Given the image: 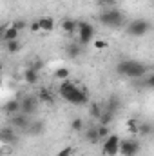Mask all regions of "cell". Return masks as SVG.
<instances>
[{
    "mask_svg": "<svg viewBox=\"0 0 154 156\" xmlns=\"http://www.w3.org/2000/svg\"><path fill=\"white\" fill-rule=\"evenodd\" d=\"M58 94H60L62 100H65L67 104H73V105H87L89 104V93L83 87H78L69 78L60 82Z\"/></svg>",
    "mask_w": 154,
    "mask_h": 156,
    "instance_id": "1",
    "label": "cell"
},
{
    "mask_svg": "<svg viewBox=\"0 0 154 156\" xmlns=\"http://www.w3.org/2000/svg\"><path fill=\"white\" fill-rule=\"evenodd\" d=\"M151 69V66H147L145 62H140V60H131V58H125V60H120L116 64V73L123 78H131V80H140L142 76H145Z\"/></svg>",
    "mask_w": 154,
    "mask_h": 156,
    "instance_id": "2",
    "label": "cell"
},
{
    "mask_svg": "<svg viewBox=\"0 0 154 156\" xmlns=\"http://www.w3.org/2000/svg\"><path fill=\"white\" fill-rule=\"evenodd\" d=\"M98 22H100L102 26H105V27L120 29V27H123V26L127 24V18H125V15H123L120 9H116V7H107V9H103V11L98 15Z\"/></svg>",
    "mask_w": 154,
    "mask_h": 156,
    "instance_id": "3",
    "label": "cell"
},
{
    "mask_svg": "<svg viewBox=\"0 0 154 156\" xmlns=\"http://www.w3.org/2000/svg\"><path fill=\"white\" fill-rule=\"evenodd\" d=\"M151 22L147 18H136V20H131L125 27V33L132 38H143L145 35H149L151 31Z\"/></svg>",
    "mask_w": 154,
    "mask_h": 156,
    "instance_id": "4",
    "label": "cell"
},
{
    "mask_svg": "<svg viewBox=\"0 0 154 156\" xmlns=\"http://www.w3.org/2000/svg\"><path fill=\"white\" fill-rule=\"evenodd\" d=\"M18 102H20V113H24V115H27L31 118L38 113L40 102L37 98V94H24V96L18 98Z\"/></svg>",
    "mask_w": 154,
    "mask_h": 156,
    "instance_id": "5",
    "label": "cell"
},
{
    "mask_svg": "<svg viewBox=\"0 0 154 156\" xmlns=\"http://www.w3.org/2000/svg\"><path fill=\"white\" fill-rule=\"evenodd\" d=\"M76 33H78V44L83 47V45H87L94 40V26L82 20V22L76 24Z\"/></svg>",
    "mask_w": 154,
    "mask_h": 156,
    "instance_id": "6",
    "label": "cell"
},
{
    "mask_svg": "<svg viewBox=\"0 0 154 156\" xmlns=\"http://www.w3.org/2000/svg\"><path fill=\"white\" fill-rule=\"evenodd\" d=\"M140 151H142V144H140L136 138L120 140V151H118V154H121V156H138Z\"/></svg>",
    "mask_w": 154,
    "mask_h": 156,
    "instance_id": "7",
    "label": "cell"
},
{
    "mask_svg": "<svg viewBox=\"0 0 154 156\" xmlns=\"http://www.w3.org/2000/svg\"><path fill=\"white\" fill-rule=\"evenodd\" d=\"M120 136L118 134H109L107 138H103V145H102V153L103 156H118L120 151Z\"/></svg>",
    "mask_w": 154,
    "mask_h": 156,
    "instance_id": "8",
    "label": "cell"
},
{
    "mask_svg": "<svg viewBox=\"0 0 154 156\" xmlns=\"http://www.w3.org/2000/svg\"><path fill=\"white\" fill-rule=\"evenodd\" d=\"M31 123V116L24 115V113H16V115H11L9 116V127H13L15 131H22L26 133L27 127Z\"/></svg>",
    "mask_w": 154,
    "mask_h": 156,
    "instance_id": "9",
    "label": "cell"
},
{
    "mask_svg": "<svg viewBox=\"0 0 154 156\" xmlns=\"http://www.w3.org/2000/svg\"><path fill=\"white\" fill-rule=\"evenodd\" d=\"M44 131H45V120H42V118H31V123H29L26 134H29V136H40V134H44Z\"/></svg>",
    "mask_w": 154,
    "mask_h": 156,
    "instance_id": "10",
    "label": "cell"
},
{
    "mask_svg": "<svg viewBox=\"0 0 154 156\" xmlns=\"http://www.w3.org/2000/svg\"><path fill=\"white\" fill-rule=\"evenodd\" d=\"M83 140H85L87 144H91V145H96V144L100 142L98 133H96V123H93V125H89V127L83 129Z\"/></svg>",
    "mask_w": 154,
    "mask_h": 156,
    "instance_id": "11",
    "label": "cell"
},
{
    "mask_svg": "<svg viewBox=\"0 0 154 156\" xmlns=\"http://www.w3.org/2000/svg\"><path fill=\"white\" fill-rule=\"evenodd\" d=\"M0 142H4V144H16L18 142V136H16L15 129L13 127L0 129Z\"/></svg>",
    "mask_w": 154,
    "mask_h": 156,
    "instance_id": "12",
    "label": "cell"
},
{
    "mask_svg": "<svg viewBox=\"0 0 154 156\" xmlns=\"http://www.w3.org/2000/svg\"><path fill=\"white\" fill-rule=\"evenodd\" d=\"M120 107H121V100H120L116 94H111V96L107 98V102L103 104V111H109V113H114V115Z\"/></svg>",
    "mask_w": 154,
    "mask_h": 156,
    "instance_id": "13",
    "label": "cell"
},
{
    "mask_svg": "<svg viewBox=\"0 0 154 156\" xmlns=\"http://www.w3.org/2000/svg\"><path fill=\"white\" fill-rule=\"evenodd\" d=\"M38 24H40V33H51L54 31V18L53 16H42L38 18Z\"/></svg>",
    "mask_w": 154,
    "mask_h": 156,
    "instance_id": "14",
    "label": "cell"
},
{
    "mask_svg": "<svg viewBox=\"0 0 154 156\" xmlns=\"http://www.w3.org/2000/svg\"><path fill=\"white\" fill-rule=\"evenodd\" d=\"M38 80H40V73L35 71L33 67H27V69L24 71V82H26L27 85H38Z\"/></svg>",
    "mask_w": 154,
    "mask_h": 156,
    "instance_id": "15",
    "label": "cell"
},
{
    "mask_svg": "<svg viewBox=\"0 0 154 156\" xmlns=\"http://www.w3.org/2000/svg\"><path fill=\"white\" fill-rule=\"evenodd\" d=\"M4 113H5L7 116L20 113V102H18V98H13V100L5 102V104H4Z\"/></svg>",
    "mask_w": 154,
    "mask_h": 156,
    "instance_id": "16",
    "label": "cell"
},
{
    "mask_svg": "<svg viewBox=\"0 0 154 156\" xmlns=\"http://www.w3.org/2000/svg\"><path fill=\"white\" fill-rule=\"evenodd\" d=\"M82 53H83V49H82V45H80L78 42H73V44H67V45H65V55H67L69 58H73V60L78 58Z\"/></svg>",
    "mask_w": 154,
    "mask_h": 156,
    "instance_id": "17",
    "label": "cell"
},
{
    "mask_svg": "<svg viewBox=\"0 0 154 156\" xmlns=\"http://www.w3.org/2000/svg\"><path fill=\"white\" fill-rule=\"evenodd\" d=\"M76 24L78 22L75 18H64L60 26H62V31H64L65 35H75V33H76Z\"/></svg>",
    "mask_w": 154,
    "mask_h": 156,
    "instance_id": "18",
    "label": "cell"
},
{
    "mask_svg": "<svg viewBox=\"0 0 154 156\" xmlns=\"http://www.w3.org/2000/svg\"><path fill=\"white\" fill-rule=\"evenodd\" d=\"M37 98H38V102H45V104H53L54 100H53V93L47 89V87H40L38 91H37Z\"/></svg>",
    "mask_w": 154,
    "mask_h": 156,
    "instance_id": "19",
    "label": "cell"
},
{
    "mask_svg": "<svg viewBox=\"0 0 154 156\" xmlns=\"http://www.w3.org/2000/svg\"><path fill=\"white\" fill-rule=\"evenodd\" d=\"M20 37V33L13 27V26H5V29H4V35H2V40L4 42H11V40H18Z\"/></svg>",
    "mask_w": 154,
    "mask_h": 156,
    "instance_id": "20",
    "label": "cell"
},
{
    "mask_svg": "<svg viewBox=\"0 0 154 156\" xmlns=\"http://www.w3.org/2000/svg\"><path fill=\"white\" fill-rule=\"evenodd\" d=\"M152 123L151 122H140L138 123V129H136V133L140 134V136H151L152 134Z\"/></svg>",
    "mask_w": 154,
    "mask_h": 156,
    "instance_id": "21",
    "label": "cell"
},
{
    "mask_svg": "<svg viewBox=\"0 0 154 156\" xmlns=\"http://www.w3.org/2000/svg\"><path fill=\"white\" fill-rule=\"evenodd\" d=\"M102 113H103V105H102V104H91V107H89V116L93 118V120L98 122V118L102 116Z\"/></svg>",
    "mask_w": 154,
    "mask_h": 156,
    "instance_id": "22",
    "label": "cell"
},
{
    "mask_svg": "<svg viewBox=\"0 0 154 156\" xmlns=\"http://www.w3.org/2000/svg\"><path fill=\"white\" fill-rule=\"evenodd\" d=\"M5 49H7V53L15 55L22 49V44H20V40H11V42H5Z\"/></svg>",
    "mask_w": 154,
    "mask_h": 156,
    "instance_id": "23",
    "label": "cell"
},
{
    "mask_svg": "<svg viewBox=\"0 0 154 156\" xmlns=\"http://www.w3.org/2000/svg\"><path fill=\"white\" fill-rule=\"evenodd\" d=\"M71 129H73L75 133H82V131L85 129V122H83L80 116L73 118V120H71Z\"/></svg>",
    "mask_w": 154,
    "mask_h": 156,
    "instance_id": "24",
    "label": "cell"
},
{
    "mask_svg": "<svg viewBox=\"0 0 154 156\" xmlns=\"http://www.w3.org/2000/svg\"><path fill=\"white\" fill-rule=\"evenodd\" d=\"M113 120H114V113L103 111V113H102V116L98 118V123H100V125H109V123H111Z\"/></svg>",
    "mask_w": 154,
    "mask_h": 156,
    "instance_id": "25",
    "label": "cell"
},
{
    "mask_svg": "<svg viewBox=\"0 0 154 156\" xmlns=\"http://www.w3.org/2000/svg\"><path fill=\"white\" fill-rule=\"evenodd\" d=\"M140 82H142L147 89H152V87H154V75H152V71H149L145 76H142V78H140Z\"/></svg>",
    "mask_w": 154,
    "mask_h": 156,
    "instance_id": "26",
    "label": "cell"
},
{
    "mask_svg": "<svg viewBox=\"0 0 154 156\" xmlns=\"http://www.w3.org/2000/svg\"><path fill=\"white\" fill-rule=\"evenodd\" d=\"M96 133H98V138H100V140H103V138H107V136L111 134L109 125H100V123H96Z\"/></svg>",
    "mask_w": 154,
    "mask_h": 156,
    "instance_id": "27",
    "label": "cell"
},
{
    "mask_svg": "<svg viewBox=\"0 0 154 156\" xmlns=\"http://www.w3.org/2000/svg\"><path fill=\"white\" fill-rule=\"evenodd\" d=\"M69 76H71V71L67 67H58L54 71V78H58V80H65V78H69Z\"/></svg>",
    "mask_w": 154,
    "mask_h": 156,
    "instance_id": "28",
    "label": "cell"
},
{
    "mask_svg": "<svg viewBox=\"0 0 154 156\" xmlns=\"http://www.w3.org/2000/svg\"><path fill=\"white\" fill-rule=\"evenodd\" d=\"M18 33H22L26 27H27V20H24V18H16V20H13V24H11Z\"/></svg>",
    "mask_w": 154,
    "mask_h": 156,
    "instance_id": "29",
    "label": "cell"
},
{
    "mask_svg": "<svg viewBox=\"0 0 154 156\" xmlns=\"http://www.w3.org/2000/svg\"><path fill=\"white\" fill-rule=\"evenodd\" d=\"M73 151H75V149H73L71 145H67V147H62L56 156H73Z\"/></svg>",
    "mask_w": 154,
    "mask_h": 156,
    "instance_id": "30",
    "label": "cell"
},
{
    "mask_svg": "<svg viewBox=\"0 0 154 156\" xmlns=\"http://www.w3.org/2000/svg\"><path fill=\"white\" fill-rule=\"evenodd\" d=\"M138 123H140V122L132 118V120H129V122H127V129H129L131 133H136V129H138Z\"/></svg>",
    "mask_w": 154,
    "mask_h": 156,
    "instance_id": "31",
    "label": "cell"
},
{
    "mask_svg": "<svg viewBox=\"0 0 154 156\" xmlns=\"http://www.w3.org/2000/svg\"><path fill=\"white\" fill-rule=\"evenodd\" d=\"M96 2H98L100 5H103L105 9H107V7H114L116 5V0H96Z\"/></svg>",
    "mask_w": 154,
    "mask_h": 156,
    "instance_id": "32",
    "label": "cell"
},
{
    "mask_svg": "<svg viewBox=\"0 0 154 156\" xmlns=\"http://www.w3.org/2000/svg\"><path fill=\"white\" fill-rule=\"evenodd\" d=\"M29 67H33V69H35V71H38L40 73V69H42V67H44V62H42V60H35V62H33V64H29Z\"/></svg>",
    "mask_w": 154,
    "mask_h": 156,
    "instance_id": "33",
    "label": "cell"
},
{
    "mask_svg": "<svg viewBox=\"0 0 154 156\" xmlns=\"http://www.w3.org/2000/svg\"><path fill=\"white\" fill-rule=\"evenodd\" d=\"M29 29H31V33H40V24H38V20H33V22L29 24Z\"/></svg>",
    "mask_w": 154,
    "mask_h": 156,
    "instance_id": "34",
    "label": "cell"
},
{
    "mask_svg": "<svg viewBox=\"0 0 154 156\" xmlns=\"http://www.w3.org/2000/svg\"><path fill=\"white\" fill-rule=\"evenodd\" d=\"M94 47H96V49H105V47H107V42H103V40H94Z\"/></svg>",
    "mask_w": 154,
    "mask_h": 156,
    "instance_id": "35",
    "label": "cell"
},
{
    "mask_svg": "<svg viewBox=\"0 0 154 156\" xmlns=\"http://www.w3.org/2000/svg\"><path fill=\"white\" fill-rule=\"evenodd\" d=\"M2 154H4V151H0V156H2Z\"/></svg>",
    "mask_w": 154,
    "mask_h": 156,
    "instance_id": "36",
    "label": "cell"
}]
</instances>
